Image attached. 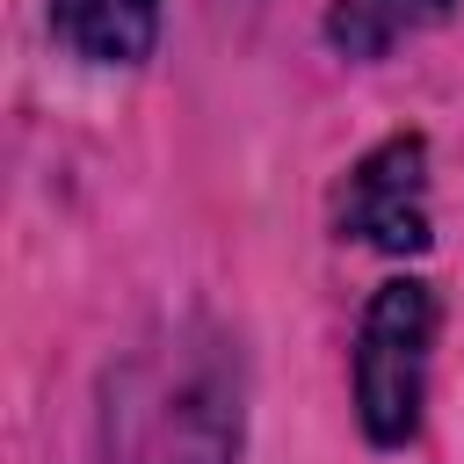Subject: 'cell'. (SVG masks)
<instances>
[{"mask_svg": "<svg viewBox=\"0 0 464 464\" xmlns=\"http://www.w3.org/2000/svg\"><path fill=\"white\" fill-rule=\"evenodd\" d=\"M246 384L239 348L210 319L167 326L109 377L102 442L109 464H239Z\"/></svg>", "mask_w": 464, "mask_h": 464, "instance_id": "6da1fadb", "label": "cell"}, {"mask_svg": "<svg viewBox=\"0 0 464 464\" xmlns=\"http://www.w3.org/2000/svg\"><path fill=\"white\" fill-rule=\"evenodd\" d=\"M435 326L442 297L428 276H392L370 290L362 326H355V420L377 450H413L428 420V370H435Z\"/></svg>", "mask_w": 464, "mask_h": 464, "instance_id": "7a4b0ae2", "label": "cell"}, {"mask_svg": "<svg viewBox=\"0 0 464 464\" xmlns=\"http://www.w3.org/2000/svg\"><path fill=\"white\" fill-rule=\"evenodd\" d=\"M428 138L420 130H392L377 138L362 160H348V174L334 181V239L377 246L392 261L428 254L435 239V196H428Z\"/></svg>", "mask_w": 464, "mask_h": 464, "instance_id": "3957f363", "label": "cell"}, {"mask_svg": "<svg viewBox=\"0 0 464 464\" xmlns=\"http://www.w3.org/2000/svg\"><path fill=\"white\" fill-rule=\"evenodd\" d=\"M51 29L87 65H145L160 44V0H51Z\"/></svg>", "mask_w": 464, "mask_h": 464, "instance_id": "277c9868", "label": "cell"}, {"mask_svg": "<svg viewBox=\"0 0 464 464\" xmlns=\"http://www.w3.org/2000/svg\"><path fill=\"white\" fill-rule=\"evenodd\" d=\"M442 14H450V0H326V44L355 65H370Z\"/></svg>", "mask_w": 464, "mask_h": 464, "instance_id": "5b68a950", "label": "cell"}]
</instances>
